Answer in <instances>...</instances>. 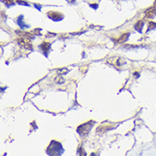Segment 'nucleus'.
I'll return each instance as SVG.
<instances>
[{
    "mask_svg": "<svg viewBox=\"0 0 156 156\" xmlns=\"http://www.w3.org/2000/svg\"><path fill=\"white\" fill-rule=\"evenodd\" d=\"M48 16L55 21H59L62 18V15L57 12H48Z\"/></svg>",
    "mask_w": 156,
    "mask_h": 156,
    "instance_id": "nucleus-6",
    "label": "nucleus"
},
{
    "mask_svg": "<svg viewBox=\"0 0 156 156\" xmlns=\"http://www.w3.org/2000/svg\"><path fill=\"white\" fill-rule=\"evenodd\" d=\"M108 62L112 65H115V66H122L123 64H125V61L122 58L119 57H111L109 60H108Z\"/></svg>",
    "mask_w": 156,
    "mask_h": 156,
    "instance_id": "nucleus-4",
    "label": "nucleus"
},
{
    "mask_svg": "<svg viewBox=\"0 0 156 156\" xmlns=\"http://www.w3.org/2000/svg\"><path fill=\"white\" fill-rule=\"evenodd\" d=\"M129 35H130V34H128V33H127V34H124L123 35H121L119 38H117V39L115 40V43H116V44H123V43H125L127 40Z\"/></svg>",
    "mask_w": 156,
    "mask_h": 156,
    "instance_id": "nucleus-7",
    "label": "nucleus"
},
{
    "mask_svg": "<svg viewBox=\"0 0 156 156\" xmlns=\"http://www.w3.org/2000/svg\"><path fill=\"white\" fill-rule=\"evenodd\" d=\"M2 2H4V4L8 5V6H10V5L14 4V0H2Z\"/></svg>",
    "mask_w": 156,
    "mask_h": 156,
    "instance_id": "nucleus-11",
    "label": "nucleus"
},
{
    "mask_svg": "<svg viewBox=\"0 0 156 156\" xmlns=\"http://www.w3.org/2000/svg\"><path fill=\"white\" fill-rule=\"evenodd\" d=\"M40 48H41L43 52H48V51H50V49H51V44H49V43L47 42L42 43L41 45H40Z\"/></svg>",
    "mask_w": 156,
    "mask_h": 156,
    "instance_id": "nucleus-8",
    "label": "nucleus"
},
{
    "mask_svg": "<svg viewBox=\"0 0 156 156\" xmlns=\"http://www.w3.org/2000/svg\"><path fill=\"white\" fill-rule=\"evenodd\" d=\"M144 27V21H139L136 22V24L135 25V29L138 32H141L142 29Z\"/></svg>",
    "mask_w": 156,
    "mask_h": 156,
    "instance_id": "nucleus-9",
    "label": "nucleus"
},
{
    "mask_svg": "<svg viewBox=\"0 0 156 156\" xmlns=\"http://www.w3.org/2000/svg\"><path fill=\"white\" fill-rule=\"evenodd\" d=\"M55 83L57 84H63L64 83V79H62V77H56L55 79Z\"/></svg>",
    "mask_w": 156,
    "mask_h": 156,
    "instance_id": "nucleus-10",
    "label": "nucleus"
},
{
    "mask_svg": "<svg viewBox=\"0 0 156 156\" xmlns=\"http://www.w3.org/2000/svg\"><path fill=\"white\" fill-rule=\"evenodd\" d=\"M156 14V5L152 6L150 8H148L146 9L145 11V17L146 18H152L153 16H154V15Z\"/></svg>",
    "mask_w": 156,
    "mask_h": 156,
    "instance_id": "nucleus-5",
    "label": "nucleus"
},
{
    "mask_svg": "<svg viewBox=\"0 0 156 156\" xmlns=\"http://www.w3.org/2000/svg\"><path fill=\"white\" fill-rule=\"evenodd\" d=\"M47 153L50 155H61L63 153V148L59 143L52 141L47 148Z\"/></svg>",
    "mask_w": 156,
    "mask_h": 156,
    "instance_id": "nucleus-1",
    "label": "nucleus"
},
{
    "mask_svg": "<svg viewBox=\"0 0 156 156\" xmlns=\"http://www.w3.org/2000/svg\"><path fill=\"white\" fill-rule=\"evenodd\" d=\"M154 27H156V23H153V22H150L149 23V28H148V30L151 29V28H154Z\"/></svg>",
    "mask_w": 156,
    "mask_h": 156,
    "instance_id": "nucleus-14",
    "label": "nucleus"
},
{
    "mask_svg": "<svg viewBox=\"0 0 156 156\" xmlns=\"http://www.w3.org/2000/svg\"><path fill=\"white\" fill-rule=\"evenodd\" d=\"M17 3H20V4H24V5H28V4H27L26 2H22V1H20V0H18V1H17Z\"/></svg>",
    "mask_w": 156,
    "mask_h": 156,
    "instance_id": "nucleus-15",
    "label": "nucleus"
},
{
    "mask_svg": "<svg viewBox=\"0 0 156 156\" xmlns=\"http://www.w3.org/2000/svg\"><path fill=\"white\" fill-rule=\"evenodd\" d=\"M22 17L23 16H21L18 18V20H17V22L19 23V25L21 26V27H24V23H22V21H21V20H22Z\"/></svg>",
    "mask_w": 156,
    "mask_h": 156,
    "instance_id": "nucleus-13",
    "label": "nucleus"
},
{
    "mask_svg": "<svg viewBox=\"0 0 156 156\" xmlns=\"http://www.w3.org/2000/svg\"><path fill=\"white\" fill-rule=\"evenodd\" d=\"M94 122H91V121H89V122L85 123V124H83V125H81L80 126L78 127V129H77V131H78V133L80 134L81 136H86L88 134L90 131V129L92 128V126Z\"/></svg>",
    "mask_w": 156,
    "mask_h": 156,
    "instance_id": "nucleus-2",
    "label": "nucleus"
},
{
    "mask_svg": "<svg viewBox=\"0 0 156 156\" xmlns=\"http://www.w3.org/2000/svg\"><path fill=\"white\" fill-rule=\"evenodd\" d=\"M68 72V69H66V68H63V69H59L57 73H59V74H64V73H67Z\"/></svg>",
    "mask_w": 156,
    "mask_h": 156,
    "instance_id": "nucleus-12",
    "label": "nucleus"
},
{
    "mask_svg": "<svg viewBox=\"0 0 156 156\" xmlns=\"http://www.w3.org/2000/svg\"><path fill=\"white\" fill-rule=\"evenodd\" d=\"M17 43L20 46L24 48V49H27V50H32V48H33V45H32V43H31L29 38L21 37L17 39Z\"/></svg>",
    "mask_w": 156,
    "mask_h": 156,
    "instance_id": "nucleus-3",
    "label": "nucleus"
},
{
    "mask_svg": "<svg viewBox=\"0 0 156 156\" xmlns=\"http://www.w3.org/2000/svg\"><path fill=\"white\" fill-rule=\"evenodd\" d=\"M155 4H156V0H155Z\"/></svg>",
    "mask_w": 156,
    "mask_h": 156,
    "instance_id": "nucleus-16",
    "label": "nucleus"
}]
</instances>
